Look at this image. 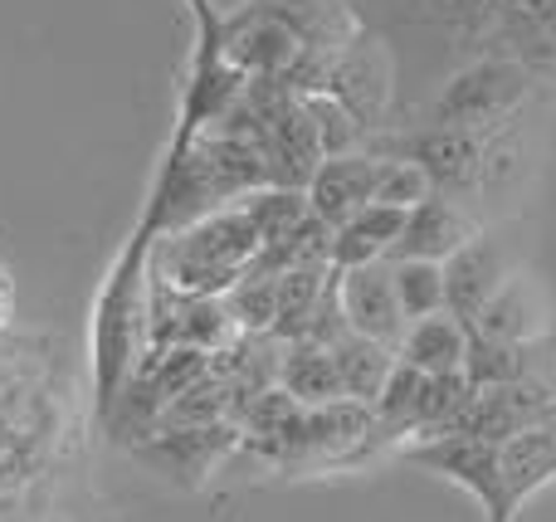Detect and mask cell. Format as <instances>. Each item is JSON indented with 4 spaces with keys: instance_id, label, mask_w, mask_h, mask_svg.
Masks as SVG:
<instances>
[{
    "instance_id": "cell-7",
    "label": "cell",
    "mask_w": 556,
    "mask_h": 522,
    "mask_svg": "<svg viewBox=\"0 0 556 522\" xmlns=\"http://www.w3.org/2000/svg\"><path fill=\"white\" fill-rule=\"evenodd\" d=\"M552 303L542 298L538 279H528V273H508V279L498 283V293H493L489 303H483V313L469 322V332H479V338H493V342H508V347H542L552 332Z\"/></svg>"
},
{
    "instance_id": "cell-15",
    "label": "cell",
    "mask_w": 556,
    "mask_h": 522,
    "mask_svg": "<svg viewBox=\"0 0 556 522\" xmlns=\"http://www.w3.org/2000/svg\"><path fill=\"white\" fill-rule=\"evenodd\" d=\"M278 386H283L298 406H327V400H342V381H337L332 347L288 342V352L278 357Z\"/></svg>"
},
{
    "instance_id": "cell-20",
    "label": "cell",
    "mask_w": 556,
    "mask_h": 522,
    "mask_svg": "<svg viewBox=\"0 0 556 522\" xmlns=\"http://www.w3.org/2000/svg\"><path fill=\"white\" fill-rule=\"evenodd\" d=\"M303 107H307V117H313V127H317V147H323V162H327V156L356 152V142L366 137V127L356 123V117L346 113L337 98H327V93H303Z\"/></svg>"
},
{
    "instance_id": "cell-18",
    "label": "cell",
    "mask_w": 556,
    "mask_h": 522,
    "mask_svg": "<svg viewBox=\"0 0 556 522\" xmlns=\"http://www.w3.org/2000/svg\"><path fill=\"white\" fill-rule=\"evenodd\" d=\"M434 186L425 176L420 162L410 156H376V191H371V205H386V211H401L410 215L420 201H430Z\"/></svg>"
},
{
    "instance_id": "cell-16",
    "label": "cell",
    "mask_w": 556,
    "mask_h": 522,
    "mask_svg": "<svg viewBox=\"0 0 556 522\" xmlns=\"http://www.w3.org/2000/svg\"><path fill=\"white\" fill-rule=\"evenodd\" d=\"M464 377H469L473 391L538 381V347H508V342H493V338H479V332H469Z\"/></svg>"
},
{
    "instance_id": "cell-13",
    "label": "cell",
    "mask_w": 556,
    "mask_h": 522,
    "mask_svg": "<svg viewBox=\"0 0 556 522\" xmlns=\"http://www.w3.org/2000/svg\"><path fill=\"white\" fill-rule=\"evenodd\" d=\"M405 230L401 211H386V205H366L356 220H346L342 230L332 234V269H362V264H381L391 259L395 240Z\"/></svg>"
},
{
    "instance_id": "cell-8",
    "label": "cell",
    "mask_w": 556,
    "mask_h": 522,
    "mask_svg": "<svg viewBox=\"0 0 556 522\" xmlns=\"http://www.w3.org/2000/svg\"><path fill=\"white\" fill-rule=\"evenodd\" d=\"M371 191H376V156L346 152V156H327L313 171L303 195H307V211L337 234L346 220H356L371 205Z\"/></svg>"
},
{
    "instance_id": "cell-14",
    "label": "cell",
    "mask_w": 556,
    "mask_h": 522,
    "mask_svg": "<svg viewBox=\"0 0 556 522\" xmlns=\"http://www.w3.org/2000/svg\"><path fill=\"white\" fill-rule=\"evenodd\" d=\"M332 361H337V381H342V396L346 400H362V406H376L386 391V381L395 377V347H381L371 338H356L346 332L342 342L332 347Z\"/></svg>"
},
{
    "instance_id": "cell-21",
    "label": "cell",
    "mask_w": 556,
    "mask_h": 522,
    "mask_svg": "<svg viewBox=\"0 0 556 522\" xmlns=\"http://www.w3.org/2000/svg\"><path fill=\"white\" fill-rule=\"evenodd\" d=\"M15 303H20V298H15V273L0 264V338L15 328Z\"/></svg>"
},
{
    "instance_id": "cell-2",
    "label": "cell",
    "mask_w": 556,
    "mask_h": 522,
    "mask_svg": "<svg viewBox=\"0 0 556 522\" xmlns=\"http://www.w3.org/2000/svg\"><path fill=\"white\" fill-rule=\"evenodd\" d=\"M264 254L260 220L250 201H235L186 230L166 234L152 254V279L181 298H225L240 279H250L254 259Z\"/></svg>"
},
{
    "instance_id": "cell-5",
    "label": "cell",
    "mask_w": 556,
    "mask_h": 522,
    "mask_svg": "<svg viewBox=\"0 0 556 522\" xmlns=\"http://www.w3.org/2000/svg\"><path fill=\"white\" fill-rule=\"evenodd\" d=\"M337 303H342V318L356 338H371L381 347H401L410 322L401 313L395 298V273L391 259L381 264H362V269H342L337 273Z\"/></svg>"
},
{
    "instance_id": "cell-6",
    "label": "cell",
    "mask_w": 556,
    "mask_h": 522,
    "mask_svg": "<svg viewBox=\"0 0 556 522\" xmlns=\"http://www.w3.org/2000/svg\"><path fill=\"white\" fill-rule=\"evenodd\" d=\"M235 445H244V430L235 420H215V425H191V430H152V440L137 445V459H147L176 484L195 488L225 459V449Z\"/></svg>"
},
{
    "instance_id": "cell-11",
    "label": "cell",
    "mask_w": 556,
    "mask_h": 522,
    "mask_svg": "<svg viewBox=\"0 0 556 522\" xmlns=\"http://www.w3.org/2000/svg\"><path fill=\"white\" fill-rule=\"evenodd\" d=\"M498 464H503V513L513 522L522 513V504L556 479V420L552 425H532L522 435H513L508 445H498Z\"/></svg>"
},
{
    "instance_id": "cell-12",
    "label": "cell",
    "mask_w": 556,
    "mask_h": 522,
    "mask_svg": "<svg viewBox=\"0 0 556 522\" xmlns=\"http://www.w3.org/2000/svg\"><path fill=\"white\" fill-rule=\"evenodd\" d=\"M395 357H401L405 367L425 371V377H454V371H464V357H469V328H464L454 313L410 322V332H405V342L395 347Z\"/></svg>"
},
{
    "instance_id": "cell-1",
    "label": "cell",
    "mask_w": 556,
    "mask_h": 522,
    "mask_svg": "<svg viewBox=\"0 0 556 522\" xmlns=\"http://www.w3.org/2000/svg\"><path fill=\"white\" fill-rule=\"evenodd\" d=\"M346 10L395 59V132L483 54L556 74V0H346Z\"/></svg>"
},
{
    "instance_id": "cell-3",
    "label": "cell",
    "mask_w": 556,
    "mask_h": 522,
    "mask_svg": "<svg viewBox=\"0 0 556 522\" xmlns=\"http://www.w3.org/2000/svg\"><path fill=\"white\" fill-rule=\"evenodd\" d=\"M532 68L513 54H483L473 64H464L459 74H450L440 84V93L420 107L405 127H454V132L489 137L503 132L522 117L532 98ZM401 127V132H405Z\"/></svg>"
},
{
    "instance_id": "cell-17",
    "label": "cell",
    "mask_w": 556,
    "mask_h": 522,
    "mask_svg": "<svg viewBox=\"0 0 556 522\" xmlns=\"http://www.w3.org/2000/svg\"><path fill=\"white\" fill-rule=\"evenodd\" d=\"M391 273H395V298H401L405 322H425V318L450 313V303H444V264L401 259V264H391Z\"/></svg>"
},
{
    "instance_id": "cell-4",
    "label": "cell",
    "mask_w": 556,
    "mask_h": 522,
    "mask_svg": "<svg viewBox=\"0 0 556 522\" xmlns=\"http://www.w3.org/2000/svg\"><path fill=\"white\" fill-rule=\"evenodd\" d=\"M401 455L410 459V464L430 469V474L450 479V484L469 488L483 508V522H508V513H503V464H498V445H493V440L444 430V435L405 445Z\"/></svg>"
},
{
    "instance_id": "cell-19",
    "label": "cell",
    "mask_w": 556,
    "mask_h": 522,
    "mask_svg": "<svg viewBox=\"0 0 556 522\" xmlns=\"http://www.w3.org/2000/svg\"><path fill=\"white\" fill-rule=\"evenodd\" d=\"M225 313L230 322L244 332V338H274L278 328V279H240L230 293H225Z\"/></svg>"
},
{
    "instance_id": "cell-10",
    "label": "cell",
    "mask_w": 556,
    "mask_h": 522,
    "mask_svg": "<svg viewBox=\"0 0 556 522\" xmlns=\"http://www.w3.org/2000/svg\"><path fill=\"white\" fill-rule=\"evenodd\" d=\"M508 279V264H503V250L493 244V234H473L459 254L444 259V303L450 313L469 328L473 318L483 313V303L498 293V283Z\"/></svg>"
},
{
    "instance_id": "cell-9",
    "label": "cell",
    "mask_w": 556,
    "mask_h": 522,
    "mask_svg": "<svg viewBox=\"0 0 556 522\" xmlns=\"http://www.w3.org/2000/svg\"><path fill=\"white\" fill-rule=\"evenodd\" d=\"M473 234H479V220H473L464 205H454L450 195H430V201H420L405 215V230L391 250V264H401V259L444 264L450 254H459Z\"/></svg>"
}]
</instances>
